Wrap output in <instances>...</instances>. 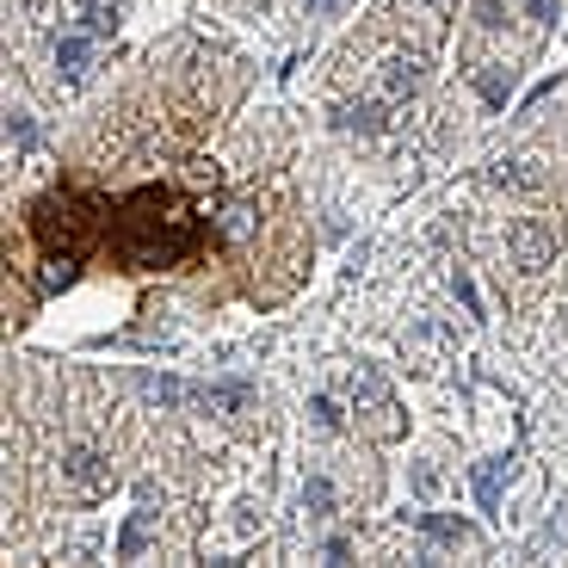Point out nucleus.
I'll list each match as a JSON object with an SVG mask.
<instances>
[{
  "label": "nucleus",
  "instance_id": "nucleus-8",
  "mask_svg": "<svg viewBox=\"0 0 568 568\" xmlns=\"http://www.w3.org/2000/svg\"><path fill=\"white\" fill-rule=\"evenodd\" d=\"M192 402L211 414H242L254 402V384L247 377H216V384H192Z\"/></svg>",
  "mask_w": 568,
  "mask_h": 568
},
{
  "label": "nucleus",
  "instance_id": "nucleus-20",
  "mask_svg": "<svg viewBox=\"0 0 568 568\" xmlns=\"http://www.w3.org/2000/svg\"><path fill=\"white\" fill-rule=\"evenodd\" d=\"M408 476H414V495H420V500H433V495H439V469H433V464H414Z\"/></svg>",
  "mask_w": 568,
  "mask_h": 568
},
{
  "label": "nucleus",
  "instance_id": "nucleus-6",
  "mask_svg": "<svg viewBox=\"0 0 568 568\" xmlns=\"http://www.w3.org/2000/svg\"><path fill=\"white\" fill-rule=\"evenodd\" d=\"M389 112H396V105L384 100V93H377V100H346V105H334V130H346V136H384L389 130Z\"/></svg>",
  "mask_w": 568,
  "mask_h": 568
},
{
  "label": "nucleus",
  "instance_id": "nucleus-4",
  "mask_svg": "<svg viewBox=\"0 0 568 568\" xmlns=\"http://www.w3.org/2000/svg\"><path fill=\"white\" fill-rule=\"evenodd\" d=\"M507 260H513L519 272L556 266V229L538 223V216H519V223H507Z\"/></svg>",
  "mask_w": 568,
  "mask_h": 568
},
{
  "label": "nucleus",
  "instance_id": "nucleus-10",
  "mask_svg": "<svg viewBox=\"0 0 568 568\" xmlns=\"http://www.w3.org/2000/svg\"><path fill=\"white\" fill-rule=\"evenodd\" d=\"M469 483H476V500H483V513H495V507H500V495L513 488V457H483Z\"/></svg>",
  "mask_w": 568,
  "mask_h": 568
},
{
  "label": "nucleus",
  "instance_id": "nucleus-11",
  "mask_svg": "<svg viewBox=\"0 0 568 568\" xmlns=\"http://www.w3.org/2000/svg\"><path fill=\"white\" fill-rule=\"evenodd\" d=\"M469 81H476V93H483L488 105H507V93H513V69H507V62H476Z\"/></svg>",
  "mask_w": 568,
  "mask_h": 568
},
{
  "label": "nucleus",
  "instance_id": "nucleus-9",
  "mask_svg": "<svg viewBox=\"0 0 568 568\" xmlns=\"http://www.w3.org/2000/svg\"><path fill=\"white\" fill-rule=\"evenodd\" d=\"M414 531H420L426 544H439V550L476 544V526H469V519H452V513H414Z\"/></svg>",
  "mask_w": 568,
  "mask_h": 568
},
{
  "label": "nucleus",
  "instance_id": "nucleus-16",
  "mask_svg": "<svg viewBox=\"0 0 568 568\" xmlns=\"http://www.w3.org/2000/svg\"><path fill=\"white\" fill-rule=\"evenodd\" d=\"M310 420H315V433H341L346 414H341V402H334V396H310Z\"/></svg>",
  "mask_w": 568,
  "mask_h": 568
},
{
  "label": "nucleus",
  "instance_id": "nucleus-22",
  "mask_svg": "<svg viewBox=\"0 0 568 568\" xmlns=\"http://www.w3.org/2000/svg\"><path fill=\"white\" fill-rule=\"evenodd\" d=\"M426 7H433L439 19H452V13H457V0H426Z\"/></svg>",
  "mask_w": 568,
  "mask_h": 568
},
{
  "label": "nucleus",
  "instance_id": "nucleus-17",
  "mask_svg": "<svg viewBox=\"0 0 568 568\" xmlns=\"http://www.w3.org/2000/svg\"><path fill=\"white\" fill-rule=\"evenodd\" d=\"M31 142H38V130H31V112H7V149H13V155H26Z\"/></svg>",
  "mask_w": 568,
  "mask_h": 568
},
{
  "label": "nucleus",
  "instance_id": "nucleus-21",
  "mask_svg": "<svg viewBox=\"0 0 568 568\" xmlns=\"http://www.w3.org/2000/svg\"><path fill=\"white\" fill-rule=\"evenodd\" d=\"M346 0H303V19H327V13H341Z\"/></svg>",
  "mask_w": 568,
  "mask_h": 568
},
{
  "label": "nucleus",
  "instance_id": "nucleus-1",
  "mask_svg": "<svg viewBox=\"0 0 568 568\" xmlns=\"http://www.w3.org/2000/svg\"><path fill=\"white\" fill-rule=\"evenodd\" d=\"M199 247V229H192V211H185L180 192H136L112 211V254L124 260L130 272H155V266H173Z\"/></svg>",
  "mask_w": 568,
  "mask_h": 568
},
{
  "label": "nucleus",
  "instance_id": "nucleus-23",
  "mask_svg": "<svg viewBox=\"0 0 568 568\" xmlns=\"http://www.w3.org/2000/svg\"><path fill=\"white\" fill-rule=\"evenodd\" d=\"M519 7H526L531 19H544V13H550V7H544V0H519Z\"/></svg>",
  "mask_w": 568,
  "mask_h": 568
},
{
  "label": "nucleus",
  "instance_id": "nucleus-19",
  "mask_svg": "<svg viewBox=\"0 0 568 568\" xmlns=\"http://www.w3.org/2000/svg\"><path fill=\"white\" fill-rule=\"evenodd\" d=\"M452 297H457V303H464V310H469V315H483V297H476V284H469V272H464V266H457V272H452Z\"/></svg>",
  "mask_w": 568,
  "mask_h": 568
},
{
  "label": "nucleus",
  "instance_id": "nucleus-15",
  "mask_svg": "<svg viewBox=\"0 0 568 568\" xmlns=\"http://www.w3.org/2000/svg\"><path fill=\"white\" fill-rule=\"evenodd\" d=\"M495 185H513V192H538V173H531V161H500V168H495Z\"/></svg>",
  "mask_w": 568,
  "mask_h": 568
},
{
  "label": "nucleus",
  "instance_id": "nucleus-18",
  "mask_svg": "<svg viewBox=\"0 0 568 568\" xmlns=\"http://www.w3.org/2000/svg\"><path fill=\"white\" fill-rule=\"evenodd\" d=\"M142 544H149V513H136V519L118 531V556L130 562V556H142Z\"/></svg>",
  "mask_w": 568,
  "mask_h": 568
},
{
  "label": "nucleus",
  "instance_id": "nucleus-13",
  "mask_svg": "<svg viewBox=\"0 0 568 568\" xmlns=\"http://www.w3.org/2000/svg\"><path fill=\"white\" fill-rule=\"evenodd\" d=\"M303 513H310V519H334V483H327V476H310V483H303Z\"/></svg>",
  "mask_w": 568,
  "mask_h": 568
},
{
  "label": "nucleus",
  "instance_id": "nucleus-2",
  "mask_svg": "<svg viewBox=\"0 0 568 568\" xmlns=\"http://www.w3.org/2000/svg\"><path fill=\"white\" fill-rule=\"evenodd\" d=\"M105 223H112V216H105V204L87 199V192H69V185L31 204V229H38V242L50 247L57 260H81L87 247L100 242Z\"/></svg>",
  "mask_w": 568,
  "mask_h": 568
},
{
  "label": "nucleus",
  "instance_id": "nucleus-14",
  "mask_svg": "<svg viewBox=\"0 0 568 568\" xmlns=\"http://www.w3.org/2000/svg\"><path fill=\"white\" fill-rule=\"evenodd\" d=\"M142 396L149 402H192V384H180V377H142Z\"/></svg>",
  "mask_w": 568,
  "mask_h": 568
},
{
  "label": "nucleus",
  "instance_id": "nucleus-5",
  "mask_svg": "<svg viewBox=\"0 0 568 568\" xmlns=\"http://www.w3.org/2000/svg\"><path fill=\"white\" fill-rule=\"evenodd\" d=\"M100 50H105L100 38H87L81 26H69V31H62V38H57V81L81 87L87 74H93V62H100Z\"/></svg>",
  "mask_w": 568,
  "mask_h": 568
},
{
  "label": "nucleus",
  "instance_id": "nucleus-3",
  "mask_svg": "<svg viewBox=\"0 0 568 568\" xmlns=\"http://www.w3.org/2000/svg\"><path fill=\"white\" fill-rule=\"evenodd\" d=\"M426 81H433V57H426L420 43H408V50H389V57L377 62V93H384L389 105H408Z\"/></svg>",
  "mask_w": 568,
  "mask_h": 568
},
{
  "label": "nucleus",
  "instance_id": "nucleus-12",
  "mask_svg": "<svg viewBox=\"0 0 568 568\" xmlns=\"http://www.w3.org/2000/svg\"><path fill=\"white\" fill-rule=\"evenodd\" d=\"M74 26H81L87 31V38H112V31H118V0H87V7H81V13H74Z\"/></svg>",
  "mask_w": 568,
  "mask_h": 568
},
{
  "label": "nucleus",
  "instance_id": "nucleus-7",
  "mask_svg": "<svg viewBox=\"0 0 568 568\" xmlns=\"http://www.w3.org/2000/svg\"><path fill=\"white\" fill-rule=\"evenodd\" d=\"M62 483L69 488H105L112 483V464H105V452H93V445H69V452H62Z\"/></svg>",
  "mask_w": 568,
  "mask_h": 568
}]
</instances>
